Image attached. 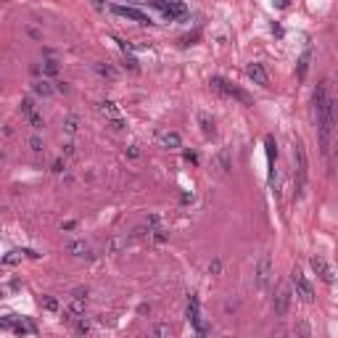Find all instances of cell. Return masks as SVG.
Returning <instances> with one entry per match:
<instances>
[{
  "label": "cell",
  "instance_id": "cell-3",
  "mask_svg": "<svg viewBox=\"0 0 338 338\" xmlns=\"http://www.w3.org/2000/svg\"><path fill=\"white\" fill-rule=\"evenodd\" d=\"M209 85H212V90H217L219 95L232 98V101L243 103V106H251V95H249V92H243L240 87H235L230 79H225V77H212V79H209Z\"/></svg>",
  "mask_w": 338,
  "mask_h": 338
},
{
  "label": "cell",
  "instance_id": "cell-39",
  "mask_svg": "<svg viewBox=\"0 0 338 338\" xmlns=\"http://www.w3.org/2000/svg\"><path fill=\"white\" fill-rule=\"evenodd\" d=\"M185 159H188L190 164H198V156H196V154H190V151H185Z\"/></svg>",
  "mask_w": 338,
  "mask_h": 338
},
{
  "label": "cell",
  "instance_id": "cell-23",
  "mask_svg": "<svg viewBox=\"0 0 338 338\" xmlns=\"http://www.w3.org/2000/svg\"><path fill=\"white\" fill-rule=\"evenodd\" d=\"M127 243H130V238H127V235H116V238H111V240H109V246H106V251H109V254H116V251H119V249H124V246H127Z\"/></svg>",
  "mask_w": 338,
  "mask_h": 338
},
{
  "label": "cell",
  "instance_id": "cell-5",
  "mask_svg": "<svg viewBox=\"0 0 338 338\" xmlns=\"http://www.w3.org/2000/svg\"><path fill=\"white\" fill-rule=\"evenodd\" d=\"M151 6L159 8V11H161V14H164L169 21H174V19H185V16H188V8H185V3H180V0H154Z\"/></svg>",
  "mask_w": 338,
  "mask_h": 338
},
{
  "label": "cell",
  "instance_id": "cell-33",
  "mask_svg": "<svg viewBox=\"0 0 338 338\" xmlns=\"http://www.w3.org/2000/svg\"><path fill=\"white\" fill-rule=\"evenodd\" d=\"M169 333H172L169 325H156V328H154V335H169Z\"/></svg>",
  "mask_w": 338,
  "mask_h": 338
},
{
  "label": "cell",
  "instance_id": "cell-27",
  "mask_svg": "<svg viewBox=\"0 0 338 338\" xmlns=\"http://www.w3.org/2000/svg\"><path fill=\"white\" fill-rule=\"evenodd\" d=\"M42 72H45V74H48V77L58 74V64L53 61V58H48V61H42Z\"/></svg>",
  "mask_w": 338,
  "mask_h": 338
},
{
  "label": "cell",
  "instance_id": "cell-6",
  "mask_svg": "<svg viewBox=\"0 0 338 338\" xmlns=\"http://www.w3.org/2000/svg\"><path fill=\"white\" fill-rule=\"evenodd\" d=\"M98 111H101L103 116H106L109 122H111L114 130H122V127H124V116H122L119 106H116L114 101H101V103H98Z\"/></svg>",
  "mask_w": 338,
  "mask_h": 338
},
{
  "label": "cell",
  "instance_id": "cell-17",
  "mask_svg": "<svg viewBox=\"0 0 338 338\" xmlns=\"http://www.w3.org/2000/svg\"><path fill=\"white\" fill-rule=\"evenodd\" d=\"M159 143H161V148H169V151H174V148L182 146V140H180L177 132H164V135H159Z\"/></svg>",
  "mask_w": 338,
  "mask_h": 338
},
{
  "label": "cell",
  "instance_id": "cell-15",
  "mask_svg": "<svg viewBox=\"0 0 338 338\" xmlns=\"http://www.w3.org/2000/svg\"><path fill=\"white\" fill-rule=\"evenodd\" d=\"M214 169H217V174H227L232 169V159H230L227 151H219L214 156Z\"/></svg>",
  "mask_w": 338,
  "mask_h": 338
},
{
  "label": "cell",
  "instance_id": "cell-41",
  "mask_svg": "<svg viewBox=\"0 0 338 338\" xmlns=\"http://www.w3.org/2000/svg\"><path fill=\"white\" fill-rule=\"evenodd\" d=\"M103 3H106V0H95V6H103Z\"/></svg>",
  "mask_w": 338,
  "mask_h": 338
},
{
  "label": "cell",
  "instance_id": "cell-7",
  "mask_svg": "<svg viewBox=\"0 0 338 338\" xmlns=\"http://www.w3.org/2000/svg\"><path fill=\"white\" fill-rule=\"evenodd\" d=\"M294 288H296V296L304 301V304H309V301L314 299V288H312V283L307 280V275L301 270L294 272Z\"/></svg>",
  "mask_w": 338,
  "mask_h": 338
},
{
  "label": "cell",
  "instance_id": "cell-35",
  "mask_svg": "<svg viewBox=\"0 0 338 338\" xmlns=\"http://www.w3.org/2000/svg\"><path fill=\"white\" fill-rule=\"evenodd\" d=\"M124 64H127V69H130V72H140V66H137V61H135L132 56H127V61H124Z\"/></svg>",
  "mask_w": 338,
  "mask_h": 338
},
{
  "label": "cell",
  "instance_id": "cell-9",
  "mask_svg": "<svg viewBox=\"0 0 338 338\" xmlns=\"http://www.w3.org/2000/svg\"><path fill=\"white\" fill-rule=\"evenodd\" d=\"M114 14L130 19V21H137V24H151V19L143 14V11H137V8H132V6H114Z\"/></svg>",
  "mask_w": 338,
  "mask_h": 338
},
{
  "label": "cell",
  "instance_id": "cell-1",
  "mask_svg": "<svg viewBox=\"0 0 338 338\" xmlns=\"http://www.w3.org/2000/svg\"><path fill=\"white\" fill-rule=\"evenodd\" d=\"M335 124H338V101L328 98V103L320 109L317 114V132H320V151L322 156L328 159L330 156V148H333V132H335Z\"/></svg>",
  "mask_w": 338,
  "mask_h": 338
},
{
  "label": "cell",
  "instance_id": "cell-4",
  "mask_svg": "<svg viewBox=\"0 0 338 338\" xmlns=\"http://www.w3.org/2000/svg\"><path fill=\"white\" fill-rule=\"evenodd\" d=\"M270 280H272V259H270V254H262L259 262H256V270H254V283L259 291H267Z\"/></svg>",
  "mask_w": 338,
  "mask_h": 338
},
{
  "label": "cell",
  "instance_id": "cell-20",
  "mask_svg": "<svg viewBox=\"0 0 338 338\" xmlns=\"http://www.w3.org/2000/svg\"><path fill=\"white\" fill-rule=\"evenodd\" d=\"M185 314H188V320L196 322L198 317H201V304H198V296H188V309H185Z\"/></svg>",
  "mask_w": 338,
  "mask_h": 338
},
{
  "label": "cell",
  "instance_id": "cell-19",
  "mask_svg": "<svg viewBox=\"0 0 338 338\" xmlns=\"http://www.w3.org/2000/svg\"><path fill=\"white\" fill-rule=\"evenodd\" d=\"M309 61H312V51L307 48L304 53H301L299 64H296V77H299V79H304V77H307V72H309Z\"/></svg>",
  "mask_w": 338,
  "mask_h": 338
},
{
  "label": "cell",
  "instance_id": "cell-11",
  "mask_svg": "<svg viewBox=\"0 0 338 338\" xmlns=\"http://www.w3.org/2000/svg\"><path fill=\"white\" fill-rule=\"evenodd\" d=\"M312 270L317 272V277L322 283H333V272H330V267H328V262L322 259V256H312Z\"/></svg>",
  "mask_w": 338,
  "mask_h": 338
},
{
  "label": "cell",
  "instance_id": "cell-10",
  "mask_svg": "<svg viewBox=\"0 0 338 338\" xmlns=\"http://www.w3.org/2000/svg\"><path fill=\"white\" fill-rule=\"evenodd\" d=\"M246 74H249V79H251L254 85H262V87L270 85V74H267L264 64H249L246 66Z\"/></svg>",
  "mask_w": 338,
  "mask_h": 338
},
{
  "label": "cell",
  "instance_id": "cell-13",
  "mask_svg": "<svg viewBox=\"0 0 338 338\" xmlns=\"http://www.w3.org/2000/svg\"><path fill=\"white\" fill-rule=\"evenodd\" d=\"M66 254H72L77 256V259H90V243L85 240H72V243H66Z\"/></svg>",
  "mask_w": 338,
  "mask_h": 338
},
{
  "label": "cell",
  "instance_id": "cell-31",
  "mask_svg": "<svg viewBox=\"0 0 338 338\" xmlns=\"http://www.w3.org/2000/svg\"><path fill=\"white\" fill-rule=\"evenodd\" d=\"M21 254H24V251H21ZM21 254L19 251H11V254H6V264H16V262H21Z\"/></svg>",
  "mask_w": 338,
  "mask_h": 338
},
{
  "label": "cell",
  "instance_id": "cell-8",
  "mask_svg": "<svg viewBox=\"0 0 338 338\" xmlns=\"http://www.w3.org/2000/svg\"><path fill=\"white\" fill-rule=\"evenodd\" d=\"M288 307H291V288L280 285V288H277V294L272 296V309H275L277 317H283V314H288Z\"/></svg>",
  "mask_w": 338,
  "mask_h": 338
},
{
  "label": "cell",
  "instance_id": "cell-36",
  "mask_svg": "<svg viewBox=\"0 0 338 338\" xmlns=\"http://www.w3.org/2000/svg\"><path fill=\"white\" fill-rule=\"evenodd\" d=\"M64 169H66V161H64V159H58L56 164H53V172H56V174H61Z\"/></svg>",
  "mask_w": 338,
  "mask_h": 338
},
{
  "label": "cell",
  "instance_id": "cell-12",
  "mask_svg": "<svg viewBox=\"0 0 338 338\" xmlns=\"http://www.w3.org/2000/svg\"><path fill=\"white\" fill-rule=\"evenodd\" d=\"M85 304L87 301L85 299H77V296H72V301H69V307H66V320H72V322H77L79 317H85Z\"/></svg>",
  "mask_w": 338,
  "mask_h": 338
},
{
  "label": "cell",
  "instance_id": "cell-37",
  "mask_svg": "<svg viewBox=\"0 0 338 338\" xmlns=\"http://www.w3.org/2000/svg\"><path fill=\"white\" fill-rule=\"evenodd\" d=\"M127 156H130V159H137V156H140V148H137V146H130V148H127Z\"/></svg>",
  "mask_w": 338,
  "mask_h": 338
},
{
  "label": "cell",
  "instance_id": "cell-24",
  "mask_svg": "<svg viewBox=\"0 0 338 338\" xmlns=\"http://www.w3.org/2000/svg\"><path fill=\"white\" fill-rule=\"evenodd\" d=\"M77 130H79V119L77 116H66L64 119V132L66 135H77Z\"/></svg>",
  "mask_w": 338,
  "mask_h": 338
},
{
  "label": "cell",
  "instance_id": "cell-16",
  "mask_svg": "<svg viewBox=\"0 0 338 338\" xmlns=\"http://www.w3.org/2000/svg\"><path fill=\"white\" fill-rule=\"evenodd\" d=\"M267 146V161H270V182H275V159H277V146H275V137H267L264 140Z\"/></svg>",
  "mask_w": 338,
  "mask_h": 338
},
{
  "label": "cell",
  "instance_id": "cell-18",
  "mask_svg": "<svg viewBox=\"0 0 338 338\" xmlns=\"http://www.w3.org/2000/svg\"><path fill=\"white\" fill-rule=\"evenodd\" d=\"M32 92H34V95L48 98V95H53V92H56V87H53V82H48V79H37V82L32 85Z\"/></svg>",
  "mask_w": 338,
  "mask_h": 338
},
{
  "label": "cell",
  "instance_id": "cell-29",
  "mask_svg": "<svg viewBox=\"0 0 338 338\" xmlns=\"http://www.w3.org/2000/svg\"><path fill=\"white\" fill-rule=\"evenodd\" d=\"M42 307L48 309V312H58V301L53 296H42Z\"/></svg>",
  "mask_w": 338,
  "mask_h": 338
},
{
  "label": "cell",
  "instance_id": "cell-26",
  "mask_svg": "<svg viewBox=\"0 0 338 338\" xmlns=\"http://www.w3.org/2000/svg\"><path fill=\"white\" fill-rule=\"evenodd\" d=\"M19 106H21V114H24V116H32L34 114V101L32 98H21Z\"/></svg>",
  "mask_w": 338,
  "mask_h": 338
},
{
  "label": "cell",
  "instance_id": "cell-25",
  "mask_svg": "<svg viewBox=\"0 0 338 338\" xmlns=\"http://www.w3.org/2000/svg\"><path fill=\"white\" fill-rule=\"evenodd\" d=\"M148 238L151 240H154V243H164L169 235H167V232L164 230H161V227H151V232H148Z\"/></svg>",
  "mask_w": 338,
  "mask_h": 338
},
{
  "label": "cell",
  "instance_id": "cell-21",
  "mask_svg": "<svg viewBox=\"0 0 338 338\" xmlns=\"http://www.w3.org/2000/svg\"><path fill=\"white\" fill-rule=\"evenodd\" d=\"M92 69H95L101 77H106V79H116V77H119V72H116L111 64H103V61H95V64H92Z\"/></svg>",
  "mask_w": 338,
  "mask_h": 338
},
{
  "label": "cell",
  "instance_id": "cell-2",
  "mask_svg": "<svg viewBox=\"0 0 338 338\" xmlns=\"http://www.w3.org/2000/svg\"><path fill=\"white\" fill-rule=\"evenodd\" d=\"M294 169H296V196H301L307 188V177H309V159H307V148L301 140H294Z\"/></svg>",
  "mask_w": 338,
  "mask_h": 338
},
{
  "label": "cell",
  "instance_id": "cell-22",
  "mask_svg": "<svg viewBox=\"0 0 338 338\" xmlns=\"http://www.w3.org/2000/svg\"><path fill=\"white\" fill-rule=\"evenodd\" d=\"M198 124H201V132L206 135V137H214V119H209L206 114H198Z\"/></svg>",
  "mask_w": 338,
  "mask_h": 338
},
{
  "label": "cell",
  "instance_id": "cell-40",
  "mask_svg": "<svg viewBox=\"0 0 338 338\" xmlns=\"http://www.w3.org/2000/svg\"><path fill=\"white\" fill-rule=\"evenodd\" d=\"M74 154V146H64V156H72Z\"/></svg>",
  "mask_w": 338,
  "mask_h": 338
},
{
  "label": "cell",
  "instance_id": "cell-32",
  "mask_svg": "<svg viewBox=\"0 0 338 338\" xmlns=\"http://www.w3.org/2000/svg\"><path fill=\"white\" fill-rule=\"evenodd\" d=\"M77 330H79V333H90V322H87L85 317H79V320H77Z\"/></svg>",
  "mask_w": 338,
  "mask_h": 338
},
{
  "label": "cell",
  "instance_id": "cell-34",
  "mask_svg": "<svg viewBox=\"0 0 338 338\" xmlns=\"http://www.w3.org/2000/svg\"><path fill=\"white\" fill-rule=\"evenodd\" d=\"M219 270H222V262L214 259L212 264H209V275H219Z\"/></svg>",
  "mask_w": 338,
  "mask_h": 338
},
{
  "label": "cell",
  "instance_id": "cell-30",
  "mask_svg": "<svg viewBox=\"0 0 338 338\" xmlns=\"http://www.w3.org/2000/svg\"><path fill=\"white\" fill-rule=\"evenodd\" d=\"M29 148L34 151V154H40V151H42V140H40L37 135H32V137H29Z\"/></svg>",
  "mask_w": 338,
  "mask_h": 338
},
{
  "label": "cell",
  "instance_id": "cell-38",
  "mask_svg": "<svg viewBox=\"0 0 338 338\" xmlns=\"http://www.w3.org/2000/svg\"><path fill=\"white\" fill-rule=\"evenodd\" d=\"M74 296H77V299H85V301H87V291H85V288H77V291H74Z\"/></svg>",
  "mask_w": 338,
  "mask_h": 338
},
{
  "label": "cell",
  "instance_id": "cell-14",
  "mask_svg": "<svg viewBox=\"0 0 338 338\" xmlns=\"http://www.w3.org/2000/svg\"><path fill=\"white\" fill-rule=\"evenodd\" d=\"M328 79H322V82L317 85V90H314V95H312V103H314V114H320V109L328 103Z\"/></svg>",
  "mask_w": 338,
  "mask_h": 338
},
{
  "label": "cell",
  "instance_id": "cell-28",
  "mask_svg": "<svg viewBox=\"0 0 338 338\" xmlns=\"http://www.w3.org/2000/svg\"><path fill=\"white\" fill-rule=\"evenodd\" d=\"M27 119H29V124L34 127V130H42V127H45V119H42V116H40L37 111H34L32 116H27Z\"/></svg>",
  "mask_w": 338,
  "mask_h": 338
}]
</instances>
